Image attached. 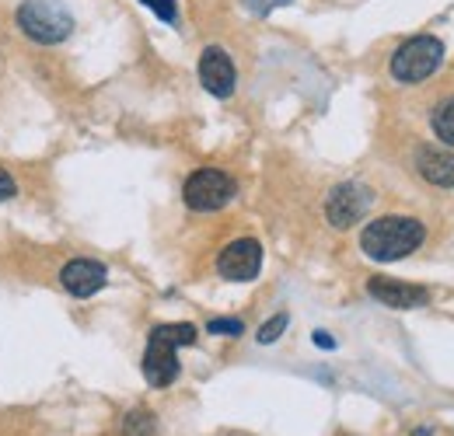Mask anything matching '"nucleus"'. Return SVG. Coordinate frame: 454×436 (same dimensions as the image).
<instances>
[{
	"instance_id": "39448f33",
	"label": "nucleus",
	"mask_w": 454,
	"mask_h": 436,
	"mask_svg": "<svg viewBox=\"0 0 454 436\" xmlns=\"http://www.w3.org/2000/svg\"><path fill=\"white\" fill-rule=\"evenodd\" d=\"M234 192H238L234 178H231L227 171H221V167H200V171H192V175L185 178V189H182L185 206L196 210V214H214V210H221V206H227V203L234 199Z\"/></svg>"
},
{
	"instance_id": "2eb2a0df",
	"label": "nucleus",
	"mask_w": 454,
	"mask_h": 436,
	"mask_svg": "<svg viewBox=\"0 0 454 436\" xmlns=\"http://www.w3.org/2000/svg\"><path fill=\"white\" fill-rule=\"evenodd\" d=\"M207 328H210V335H241L245 331V325L238 318H214Z\"/></svg>"
},
{
	"instance_id": "6ab92c4d",
	"label": "nucleus",
	"mask_w": 454,
	"mask_h": 436,
	"mask_svg": "<svg viewBox=\"0 0 454 436\" xmlns=\"http://www.w3.org/2000/svg\"><path fill=\"white\" fill-rule=\"evenodd\" d=\"M315 346H322V349H333V346H336V339H333L329 331H315Z\"/></svg>"
},
{
	"instance_id": "6e6552de",
	"label": "nucleus",
	"mask_w": 454,
	"mask_h": 436,
	"mask_svg": "<svg viewBox=\"0 0 454 436\" xmlns=\"http://www.w3.org/2000/svg\"><path fill=\"white\" fill-rule=\"evenodd\" d=\"M367 293L378 304L395 308V311H412V308H423L430 300V293L423 286H412V283H402V279H388V276H374L367 283Z\"/></svg>"
},
{
	"instance_id": "9b49d317",
	"label": "nucleus",
	"mask_w": 454,
	"mask_h": 436,
	"mask_svg": "<svg viewBox=\"0 0 454 436\" xmlns=\"http://www.w3.org/2000/svg\"><path fill=\"white\" fill-rule=\"evenodd\" d=\"M416 167L427 182L434 185H454V151H444V147H423L419 158H416Z\"/></svg>"
},
{
	"instance_id": "ddd939ff",
	"label": "nucleus",
	"mask_w": 454,
	"mask_h": 436,
	"mask_svg": "<svg viewBox=\"0 0 454 436\" xmlns=\"http://www.w3.org/2000/svg\"><path fill=\"white\" fill-rule=\"evenodd\" d=\"M122 433L126 436H151L154 433V419H151L147 412H133V416H126Z\"/></svg>"
},
{
	"instance_id": "9d476101",
	"label": "nucleus",
	"mask_w": 454,
	"mask_h": 436,
	"mask_svg": "<svg viewBox=\"0 0 454 436\" xmlns=\"http://www.w3.org/2000/svg\"><path fill=\"white\" fill-rule=\"evenodd\" d=\"M106 279H109L106 266L95 262V259H74V262H67L59 269V286L70 297H91V293H98L106 286Z\"/></svg>"
},
{
	"instance_id": "4468645a",
	"label": "nucleus",
	"mask_w": 454,
	"mask_h": 436,
	"mask_svg": "<svg viewBox=\"0 0 454 436\" xmlns=\"http://www.w3.org/2000/svg\"><path fill=\"white\" fill-rule=\"evenodd\" d=\"M286 322H290V318H286V315H277V318H270V322H266V325L259 328V342H262V346H270V342H277V339H280V335H284Z\"/></svg>"
},
{
	"instance_id": "423d86ee",
	"label": "nucleus",
	"mask_w": 454,
	"mask_h": 436,
	"mask_svg": "<svg viewBox=\"0 0 454 436\" xmlns=\"http://www.w3.org/2000/svg\"><path fill=\"white\" fill-rule=\"evenodd\" d=\"M262 269V245L255 237H238L217 255V273L231 283H248Z\"/></svg>"
},
{
	"instance_id": "f3484780",
	"label": "nucleus",
	"mask_w": 454,
	"mask_h": 436,
	"mask_svg": "<svg viewBox=\"0 0 454 436\" xmlns=\"http://www.w3.org/2000/svg\"><path fill=\"white\" fill-rule=\"evenodd\" d=\"M290 0H245V7L252 11V14H270L273 7H284Z\"/></svg>"
},
{
	"instance_id": "f8f14e48",
	"label": "nucleus",
	"mask_w": 454,
	"mask_h": 436,
	"mask_svg": "<svg viewBox=\"0 0 454 436\" xmlns=\"http://www.w3.org/2000/svg\"><path fill=\"white\" fill-rule=\"evenodd\" d=\"M434 133H437L441 144L454 147V98L448 105H441V109L434 112Z\"/></svg>"
},
{
	"instance_id": "f257e3e1",
	"label": "nucleus",
	"mask_w": 454,
	"mask_h": 436,
	"mask_svg": "<svg viewBox=\"0 0 454 436\" xmlns=\"http://www.w3.org/2000/svg\"><path fill=\"white\" fill-rule=\"evenodd\" d=\"M427 230L412 217H378L360 234V252L374 262H398L423 245Z\"/></svg>"
},
{
	"instance_id": "1a4fd4ad",
	"label": "nucleus",
	"mask_w": 454,
	"mask_h": 436,
	"mask_svg": "<svg viewBox=\"0 0 454 436\" xmlns=\"http://www.w3.org/2000/svg\"><path fill=\"white\" fill-rule=\"evenodd\" d=\"M200 81H203V88H207L214 98H231V95H234L238 74H234L231 56H227L221 46L203 50V56H200Z\"/></svg>"
},
{
	"instance_id": "0eeeda50",
	"label": "nucleus",
	"mask_w": 454,
	"mask_h": 436,
	"mask_svg": "<svg viewBox=\"0 0 454 436\" xmlns=\"http://www.w3.org/2000/svg\"><path fill=\"white\" fill-rule=\"evenodd\" d=\"M371 210V192L364 189V185H356V182H342L333 189V196H329V203H325V217L333 227H353L356 220L364 217Z\"/></svg>"
},
{
	"instance_id": "f03ea898",
	"label": "nucleus",
	"mask_w": 454,
	"mask_h": 436,
	"mask_svg": "<svg viewBox=\"0 0 454 436\" xmlns=\"http://www.w3.org/2000/svg\"><path fill=\"white\" fill-rule=\"evenodd\" d=\"M196 325L189 322H171V325L151 328L147 339V353H144V378L151 387H168L178 378V346H192L196 342Z\"/></svg>"
},
{
	"instance_id": "a211bd4d",
	"label": "nucleus",
	"mask_w": 454,
	"mask_h": 436,
	"mask_svg": "<svg viewBox=\"0 0 454 436\" xmlns=\"http://www.w3.org/2000/svg\"><path fill=\"white\" fill-rule=\"evenodd\" d=\"M14 196H18V185H14V178L0 167V203H4V199H14Z\"/></svg>"
},
{
	"instance_id": "7ed1b4c3",
	"label": "nucleus",
	"mask_w": 454,
	"mask_h": 436,
	"mask_svg": "<svg viewBox=\"0 0 454 436\" xmlns=\"http://www.w3.org/2000/svg\"><path fill=\"white\" fill-rule=\"evenodd\" d=\"M18 25L32 43L43 46H57L74 32V18L59 0H25L18 7Z\"/></svg>"
},
{
	"instance_id": "20e7f679",
	"label": "nucleus",
	"mask_w": 454,
	"mask_h": 436,
	"mask_svg": "<svg viewBox=\"0 0 454 436\" xmlns=\"http://www.w3.org/2000/svg\"><path fill=\"white\" fill-rule=\"evenodd\" d=\"M444 59V43L434 35H416L409 43H402L392 56V77L402 84H419L427 81Z\"/></svg>"
},
{
	"instance_id": "dca6fc26",
	"label": "nucleus",
	"mask_w": 454,
	"mask_h": 436,
	"mask_svg": "<svg viewBox=\"0 0 454 436\" xmlns=\"http://www.w3.org/2000/svg\"><path fill=\"white\" fill-rule=\"evenodd\" d=\"M161 21H175V0H144Z\"/></svg>"
}]
</instances>
